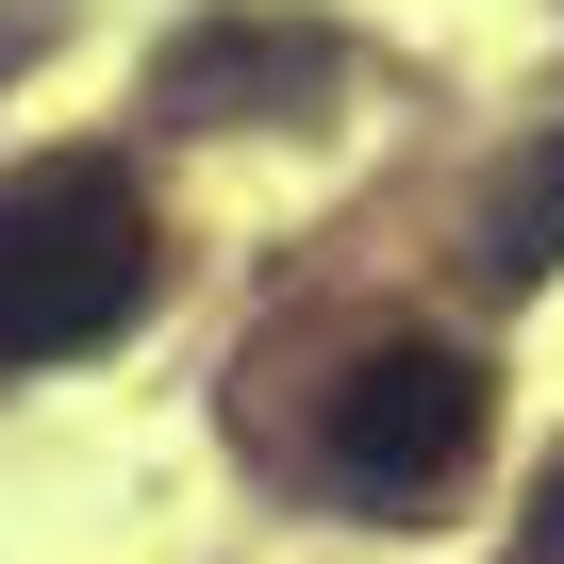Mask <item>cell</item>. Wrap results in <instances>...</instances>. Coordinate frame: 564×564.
Returning <instances> with one entry per match:
<instances>
[{
	"instance_id": "cell-1",
	"label": "cell",
	"mask_w": 564,
	"mask_h": 564,
	"mask_svg": "<svg viewBox=\"0 0 564 564\" xmlns=\"http://www.w3.org/2000/svg\"><path fill=\"white\" fill-rule=\"evenodd\" d=\"M133 316H150V199L100 150L18 166L0 183V366H67Z\"/></svg>"
},
{
	"instance_id": "cell-2",
	"label": "cell",
	"mask_w": 564,
	"mask_h": 564,
	"mask_svg": "<svg viewBox=\"0 0 564 564\" xmlns=\"http://www.w3.org/2000/svg\"><path fill=\"white\" fill-rule=\"evenodd\" d=\"M465 448H481V366H465V349L399 333V349H366V366L333 382V481L432 498V481H465Z\"/></svg>"
},
{
	"instance_id": "cell-3",
	"label": "cell",
	"mask_w": 564,
	"mask_h": 564,
	"mask_svg": "<svg viewBox=\"0 0 564 564\" xmlns=\"http://www.w3.org/2000/svg\"><path fill=\"white\" fill-rule=\"evenodd\" d=\"M333 84V34L300 18H199L166 51V117H232V100H316Z\"/></svg>"
},
{
	"instance_id": "cell-4",
	"label": "cell",
	"mask_w": 564,
	"mask_h": 564,
	"mask_svg": "<svg viewBox=\"0 0 564 564\" xmlns=\"http://www.w3.org/2000/svg\"><path fill=\"white\" fill-rule=\"evenodd\" d=\"M481 265H498V282H547V265H564V117L498 166V199H481Z\"/></svg>"
},
{
	"instance_id": "cell-5",
	"label": "cell",
	"mask_w": 564,
	"mask_h": 564,
	"mask_svg": "<svg viewBox=\"0 0 564 564\" xmlns=\"http://www.w3.org/2000/svg\"><path fill=\"white\" fill-rule=\"evenodd\" d=\"M514 564H564V465H547V498H531V531H514Z\"/></svg>"
},
{
	"instance_id": "cell-6",
	"label": "cell",
	"mask_w": 564,
	"mask_h": 564,
	"mask_svg": "<svg viewBox=\"0 0 564 564\" xmlns=\"http://www.w3.org/2000/svg\"><path fill=\"white\" fill-rule=\"evenodd\" d=\"M34 34H51V18H34V0H18V18H0V67H34Z\"/></svg>"
}]
</instances>
